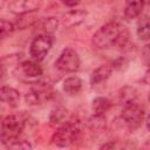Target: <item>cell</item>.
<instances>
[{
  "instance_id": "19",
  "label": "cell",
  "mask_w": 150,
  "mask_h": 150,
  "mask_svg": "<svg viewBox=\"0 0 150 150\" xmlns=\"http://www.w3.org/2000/svg\"><path fill=\"white\" fill-rule=\"evenodd\" d=\"M88 124L90 129L93 130H102L105 127V118L103 115H95L88 121Z\"/></svg>"
},
{
  "instance_id": "23",
  "label": "cell",
  "mask_w": 150,
  "mask_h": 150,
  "mask_svg": "<svg viewBox=\"0 0 150 150\" xmlns=\"http://www.w3.org/2000/svg\"><path fill=\"white\" fill-rule=\"evenodd\" d=\"M142 55H143V60H144V62L146 63V66L150 67V43L144 47Z\"/></svg>"
},
{
  "instance_id": "6",
  "label": "cell",
  "mask_w": 150,
  "mask_h": 150,
  "mask_svg": "<svg viewBox=\"0 0 150 150\" xmlns=\"http://www.w3.org/2000/svg\"><path fill=\"white\" fill-rule=\"evenodd\" d=\"M80 64L79 54L70 47L64 48L55 61V67L63 73H74L80 68Z\"/></svg>"
},
{
  "instance_id": "2",
  "label": "cell",
  "mask_w": 150,
  "mask_h": 150,
  "mask_svg": "<svg viewBox=\"0 0 150 150\" xmlns=\"http://www.w3.org/2000/svg\"><path fill=\"white\" fill-rule=\"evenodd\" d=\"M25 121L15 114L7 115L1 121L0 128V141L4 145H8L12 142L20 138L21 132L23 131Z\"/></svg>"
},
{
  "instance_id": "13",
  "label": "cell",
  "mask_w": 150,
  "mask_h": 150,
  "mask_svg": "<svg viewBox=\"0 0 150 150\" xmlns=\"http://www.w3.org/2000/svg\"><path fill=\"white\" fill-rule=\"evenodd\" d=\"M144 1L143 0H125L123 14L127 19H135L141 15V12L143 11Z\"/></svg>"
},
{
  "instance_id": "22",
  "label": "cell",
  "mask_w": 150,
  "mask_h": 150,
  "mask_svg": "<svg viewBox=\"0 0 150 150\" xmlns=\"http://www.w3.org/2000/svg\"><path fill=\"white\" fill-rule=\"evenodd\" d=\"M8 149H32V145L28 143V141H23V139H16L14 142H12L11 144L7 145Z\"/></svg>"
},
{
  "instance_id": "3",
  "label": "cell",
  "mask_w": 150,
  "mask_h": 150,
  "mask_svg": "<svg viewBox=\"0 0 150 150\" xmlns=\"http://www.w3.org/2000/svg\"><path fill=\"white\" fill-rule=\"evenodd\" d=\"M81 129L79 122H64L62 123L52 136V142L57 146H69L80 136Z\"/></svg>"
},
{
  "instance_id": "1",
  "label": "cell",
  "mask_w": 150,
  "mask_h": 150,
  "mask_svg": "<svg viewBox=\"0 0 150 150\" xmlns=\"http://www.w3.org/2000/svg\"><path fill=\"white\" fill-rule=\"evenodd\" d=\"M129 41V30L125 25L118 21H111L100 27L93 35L91 43L95 49L110 50L122 48Z\"/></svg>"
},
{
  "instance_id": "8",
  "label": "cell",
  "mask_w": 150,
  "mask_h": 150,
  "mask_svg": "<svg viewBox=\"0 0 150 150\" xmlns=\"http://www.w3.org/2000/svg\"><path fill=\"white\" fill-rule=\"evenodd\" d=\"M43 5V0H13L8 4V11L15 15L32 14L38 12Z\"/></svg>"
},
{
  "instance_id": "5",
  "label": "cell",
  "mask_w": 150,
  "mask_h": 150,
  "mask_svg": "<svg viewBox=\"0 0 150 150\" xmlns=\"http://www.w3.org/2000/svg\"><path fill=\"white\" fill-rule=\"evenodd\" d=\"M144 116V109L137 102L124 104L121 112V118L130 129H137L141 127Z\"/></svg>"
},
{
  "instance_id": "4",
  "label": "cell",
  "mask_w": 150,
  "mask_h": 150,
  "mask_svg": "<svg viewBox=\"0 0 150 150\" xmlns=\"http://www.w3.org/2000/svg\"><path fill=\"white\" fill-rule=\"evenodd\" d=\"M52 46H53L52 34H48V33L39 34L30 42L29 55L32 56L33 60H35L38 62H41L47 56L49 50L52 49Z\"/></svg>"
},
{
  "instance_id": "27",
  "label": "cell",
  "mask_w": 150,
  "mask_h": 150,
  "mask_svg": "<svg viewBox=\"0 0 150 150\" xmlns=\"http://www.w3.org/2000/svg\"><path fill=\"white\" fill-rule=\"evenodd\" d=\"M143 148H149V149H150V141H148V142L143 145Z\"/></svg>"
},
{
  "instance_id": "29",
  "label": "cell",
  "mask_w": 150,
  "mask_h": 150,
  "mask_svg": "<svg viewBox=\"0 0 150 150\" xmlns=\"http://www.w3.org/2000/svg\"><path fill=\"white\" fill-rule=\"evenodd\" d=\"M149 103H150V94H149Z\"/></svg>"
},
{
  "instance_id": "26",
  "label": "cell",
  "mask_w": 150,
  "mask_h": 150,
  "mask_svg": "<svg viewBox=\"0 0 150 150\" xmlns=\"http://www.w3.org/2000/svg\"><path fill=\"white\" fill-rule=\"evenodd\" d=\"M145 125H146V129L150 131V114L146 116V118H145Z\"/></svg>"
},
{
  "instance_id": "14",
  "label": "cell",
  "mask_w": 150,
  "mask_h": 150,
  "mask_svg": "<svg viewBox=\"0 0 150 150\" xmlns=\"http://www.w3.org/2000/svg\"><path fill=\"white\" fill-rule=\"evenodd\" d=\"M82 80L79 76H69L63 81V91L69 96H75L82 90Z\"/></svg>"
},
{
  "instance_id": "28",
  "label": "cell",
  "mask_w": 150,
  "mask_h": 150,
  "mask_svg": "<svg viewBox=\"0 0 150 150\" xmlns=\"http://www.w3.org/2000/svg\"><path fill=\"white\" fill-rule=\"evenodd\" d=\"M144 1V5H148V6H150V0H143Z\"/></svg>"
},
{
  "instance_id": "20",
  "label": "cell",
  "mask_w": 150,
  "mask_h": 150,
  "mask_svg": "<svg viewBox=\"0 0 150 150\" xmlns=\"http://www.w3.org/2000/svg\"><path fill=\"white\" fill-rule=\"evenodd\" d=\"M15 25L11 21H7L5 19H1V23H0V35H1V39H5L7 38L9 34H12L15 29Z\"/></svg>"
},
{
  "instance_id": "12",
  "label": "cell",
  "mask_w": 150,
  "mask_h": 150,
  "mask_svg": "<svg viewBox=\"0 0 150 150\" xmlns=\"http://www.w3.org/2000/svg\"><path fill=\"white\" fill-rule=\"evenodd\" d=\"M87 16V12L82 9H73L67 12L62 18V25L67 28H71L75 26H79L81 22L84 21Z\"/></svg>"
},
{
  "instance_id": "10",
  "label": "cell",
  "mask_w": 150,
  "mask_h": 150,
  "mask_svg": "<svg viewBox=\"0 0 150 150\" xmlns=\"http://www.w3.org/2000/svg\"><path fill=\"white\" fill-rule=\"evenodd\" d=\"M20 71L28 79H39L42 75V67L35 60H26L19 64Z\"/></svg>"
},
{
  "instance_id": "21",
  "label": "cell",
  "mask_w": 150,
  "mask_h": 150,
  "mask_svg": "<svg viewBox=\"0 0 150 150\" xmlns=\"http://www.w3.org/2000/svg\"><path fill=\"white\" fill-rule=\"evenodd\" d=\"M57 27H59V20L56 18H47L42 25V28L48 34H52L54 30L57 29Z\"/></svg>"
},
{
  "instance_id": "25",
  "label": "cell",
  "mask_w": 150,
  "mask_h": 150,
  "mask_svg": "<svg viewBox=\"0 0 150 150\" xmlns=\"http://www.w3.org/2000/svg\"><path fill=\"white\" fill-rule=\"evenodd\" d=\"M144 83H150V67H148V71L145 73V75H144V77H143V80H142Z\"/></svg>"
},
{
  "instance_id": "11",
  "label": "cell",
  "mask_w": 150,
  "mask_h": 150,
  "mask_svg": "<svg viewBox=\"0 0 150 150\" xmlns=\"http://www.w3.org/2000/svg\"><path fill=\"white\" fill-rule=\"evenodd\" d=\"M0 98L4 103H7L12 108H16L20 102V93L9 86H1L0 89Z\"/></svg>"
},
{
  "instance_id": "7",
  "label": "cell",
  "mask_w": 150,
  "mask_h": 150,
  "mask_svg": "<svg viewBox=\"0 0 150 150\" xmlns=\"http://www.w3.org/2000/svg\"><path fill=\"white\" fill-rule=\"evenodd\" d=\"M34 84L35 86H33L25 96V101L27 104L38 105V104L43 103L45 101H48L52 97L53 91L49 84L43 83V82H36Z\"/></svg>"
},
{
  "instance_id": "18",
  "label": "cell",
  "mask_w": 150,
  "mask_h": 150,
  "mask_svg": "<svg viewBox=\"0 0 150 150\" xmlns=\"http://www.w3.org/2000/svg\"><path fill=\"white\" fill-rule=\"evenodd\" d=\"M67 117V109L63 107H56L52 110L49 115V121L52 124H62L64 123V120Z\"/></svg>"
},
{
  "instance_id": "15",
  "label": "cell",
  "mask_w": 150,
  "mask_h": 150,
  "mask_svg": "<svg viewBox=\"0 0 150 150\" xmlns=\"http://www.w3.org/2000/svg\"><path fill=\"white\" fill-rule=\"evenodd\" d=\"M136 34L142 41L150 40V15L139 16L136 25Z\"/></svg>"
},
{
  "instance_id": "17",
  "label": "cell",
  "mask_w": 150,
  "mask_h": 150,
  "mask_svg": "<svg viewBox=\"0 0 150 150\" xmlns=\"http://www.w3.org/2000/svg\"><path fill=\"white\" fill-rule=\"evenodd\" d=\"M120 98H121V102L124 104H128V103H132V102H136V98H137V90L134 88V87H124L122 90H121V94H120Z\"/></svg>"
},
{
  "instance_id": "9",
  "label": "cell",
  "mask_w": 150,
  "mask_h": 150,
  "mask_svg": "<svg viewBox=\"0 0 150 150\" xmlns=\"http://www.w3.org/2000/svg\"><path fill=\"white\" fill-rule=\"evenodd\" d=\"M112 73V66L109 64V63H103L101 66H98L96 69H94L90 74V84L94 87V86H97L104 81H107L110 75Z\"/></svg>"
},
{
  "instance_id": "24",
  "label": "cell",
  "mask_w": 150,
  "mask_h": 150,
  "mask_svg": "<svg viewBox=\"0 0 150 150\" xmlns=\"http://www.w3.org/2000/svg\"><path fill=\"white\" fill-rule=\"evenodd\" d=\"M61 2L67 7H76L81 2V0H61Z\"/></svg>"
},
{
  "instance_id": "16",
  "label": "cell",
  "mask_w": 150,
  "mask_h": 150,
  "mask_svg": "<svg viewBox=\"0 0 150 150\" xmlns=\"http://www.w3.org/2000/svg\"><path fill=\"white\" fill-rule=\"evenodd\" d=\"M111 107L109 98L103 96H97L91 101V110L95 115H104Z\"/></svg>"
}]
</instances>
